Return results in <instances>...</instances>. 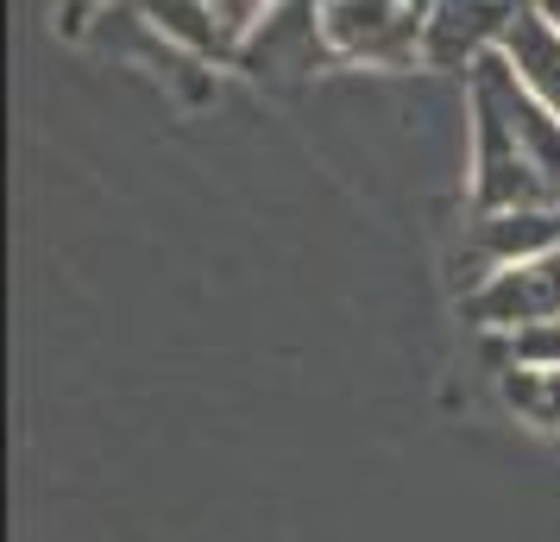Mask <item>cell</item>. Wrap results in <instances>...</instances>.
Wrapping results in <instances>:
<instances>
[{"label": "cell", "instance_id": "7a4b0ae2", "mask_svg": "<svg viewBox=\"0 0 560 542\" xmlns=\"http://www.w3.org/2000/svg\"><path fill=\"white\" fill-rule=\"evenodd\" d=\"M466 322L485 328V335H516V328H535V322H560V246L485 272L479 285L466 290Z\"/></svg>", "mask_w": 560, "mask_h": 542}, {"label": "cell", "instance_id": "ba28073f", "mask_svg": "<svg viewBox=\"0 0 560 542\" xmlns=\"http://www.w3.org/2000/svg\"><path fill=\"white\" fill-rule=\"evenodd\" d=\"M504 341L510 366H560V322H535V328H516V335H498Z\"/></svg>", "mask_w": 560, "mask_h": 542}, {"label": "cell", "instance_id": "6da1fadb", "mask_svg": "<svg viewBox=\"0 0 560 542\" xmlns=\"http://www.w3.org/2000/svg\"><path fill=\"white\" fill-rule=\"evenodd\" d=\"M434 0H322V45L353 64H409L429 38Z\"/></svg>", "mask_w": 560, "mask_h": 542}, {"label": "cell", "instance_id": "5b68a950", "mask_svg": "<svg viewBox=\"0 0 560 542\" xmlns=\"http://www.w3.org/2000/svg\"><path fill=\"white\" fill-rule=\"evenodd\" d=\"M560 246V208H504V215H479L472 221V258H479V278L516 258L555 253Z\"/></svg>", "mask_w": 560, "mask_h": 542}, {"label": "cell", "instance_id": "8992f818", "mask_svg": "<svg viewBox=\"0 0 560 542\" xmlns=\"http://www.w3.org/2000/svg\"><path fill=\"white\" fill-rule=\"evenodd\" d=\"M139 7H145L171 38H183L189 51H202V57H233L240 51V38L221 26V13H214L208 0H139Z\"/></svg>", "mask_w": 560, "mask_h": 542}, {"label": "cell", "instance_id": "52a82bcc", "mask_svg": "<svg viewBox=\"0 0 560 542\" xmlns=\"http://www.w3.org/2000/svg\"><path fill=\"white\" fill-rule=\"evenodd\" d=\"M504 404L523 411L541 429H560V366H510L504 372Z\"/></svg>", "mask_w": 560, "mask_h": 542}, {"label": "cell", "instance_id": "30bf717a", "mask_svg": "<svg viewBox=\"0 0 560 542\" xmlns=\"http://www.w3.org/2000/svg\"><path fill=\"white\" fill-rule=\"evenodd\" d=\"M535 7H541V13H548V20L560 26V0H535Z\"/></svg>", "mask_w": 560, "mask_h": 542}, {"label": "cell", "instance_id": "277c9868", "mask_svg": "<svg viewBox=\"0 0 560 542\" xmlns=\"http://www.w3.org/2000/svg\"><path fill=\"white\" fill-rule=\"evenodd\" d=\"M504 64L516 70V82L529 89L535 102L548 107L560 120V26L541 13V7H523L516 20H510V32H504Z\"/></svg>", "mask_w": 560, "mask_h": 542}, {"label": "cell", "instance_id": "9c48e42d", "mask_svg": "<svg viewBox=\"0 0 560 542\" xmlns=\"http://www.w3.org/2000/svg\"><path fill=\"white\" fill-rule=\"evenodd\" d=\"M208 7L221 13V26H228L233 38H253V26L271 13V7H278V0H208Z\"/></svg>", "mask_w": 560, "mask_h": 542}, {"label": "cell", "instance_id": "3957f363", "mask_svg": "<svg viewBox=\"0 0 560 542\" xmlns=\"http://www.w3.org/2000/svg\"><path fill=\"white\" fill-rule=\"evenodd\" d=\"M523 7L529 0H434L422 57L441 70H472L479 57L504 51V32Z\"/></svg>", "mask_w": 560, "mask_h": 542}]
</instances>
